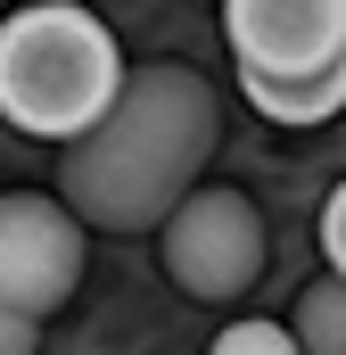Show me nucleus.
Segmentation results:
<instances>
[{
  "label": "nucleus",
  "instance_id": "1",
  "mask_svg": "<svg viewBox=\"0 0 346 355\" xmlns=\"http://www.w3.org/2000/svg\"><path fill=\"white\" fill-rule=\"evenodd\" d=\"M223 141V107L206 75L190 67H132L107 116L66 141L58 198L83 232H157L198 190L206 157Z\"/></svg>",
  "mask_w": 346,
  "mask_h": 355
},
{
  "label": "nucleus",
  "instance_id": "2",
  "mask_svg": "<svg viewBox=\"0 0 346 355\" xmlns=\"http://www.w3.org/2000/svg\"><path fill=\"white\" fill-rule=\"evenodd\" d=\"M124 50L83 0H25L0 17V116L33 141H75L124 91Z\"/></svg>",
  "mask_w": 346,
  "mask_h": 355
},
{
  "label": "nucleus",
  "instance_id": "3",
  "mask_svg": "<svg viewBox=\"0 0 346 355\" xmlns=\"http://www.w3.org/2000/svg\"><path fill=\"white\" fill-rule=\"evenodd\" d=\"M157 257H165V281L223 306L239 289H256L264 272V215L248 190H223V182H198L165 223H157Z\"/></svg>",
  "mask_w": 346,
  "mask_h": 355
},
{
  "label": "nucleus",
  "instance_id": "4",
  "mask_svg": "<svg viewBox=\"0 0 346 355\" xmlns=\"http://www.w3.org/2000/svg\"><path fill=\"white\" fill-rule=\"evenodd\" d=\"M83 223L66 215V198L50 190H0V306L25 322H50L75 281H83Z\"/></svg>",
  "mask_w": 346,
  "mask_h": 355
},
{
  "label": "nucleus",
  "instance_id": "5",
  "mask_svg": "<svg viewBox=\"0 0 346 355\" xmlns=\"http://www.w3.org/2000/svg\"><path fill=\"white\" fill-rule=\"evenodd\" d=\"M239 75H313L346 58V0H223Z\"/></svg>",
  "mask_w": 346,
  "mask_h": 355
},
{
  "label": "nucleus",
  "instance_id": "6",
  "mask_svg": "<svg viewBox=\"0 0 346 355\" xmlns=\"http://www.w3.org/2000/svg\"><path fill=\"white\" fill-rule=\"evenodd\" d=\"M248 107L272 116V124H330L346 107V58L313 67V75H239Z\"/></svg>",
  "mask_w": 346,
  "mask_h": 355
},
{
  "label": "nucleus",
  "instance_id": "7",
  "mask_svg": "<svg viewBox=\"0 0 346 355\" xmlns=\"http://www.w3.org/2000/svg\"><path fill=\"white\" fill-rule=\"evenodd\" d=\"M289 339H297V355H346V281H338V272H322V281L297 289Z\"/></svg>",
  "mask_w": 346,
  "mask_h": 355
},
{
  "label": "nucleus",
  "instance_id": "8",
  "mask_svg": "<svg viewBox=\"0 0 346 355\" xmlns=\"http://www.w3.org/2000/svg\"><path fill=\"white\" fill-rule=\"evenodd\" d=\"M206 355H297V339H289V322H256V314H239L231 331H215V347Z\"/></svg>",
  "mask_w": 346,
  "mask_h": 355
},
{
  "label": "nucleus",
  "instance_id": "9",
  "mask_svg": "<svg viewBox=\"0 0 346 355\" xmlns=\"http://www.w3.org/2000/svg\"><path fill=\"white\" fill-rule=\"evenodd\" d=\"M322 265L346 281V182L330 190V198H322Z\"/></svg>",
  "mask_w": 346,
  "mask_h": 355
},
{
  "label": "nucleus",
  "instance_id": "10",
  "mask_svg": "<svg viewBox=\"0 0 346 355\" xmlns=\"http://www.w3.org/2000/svg\"><path fill=\"white\" fill-rule=\"evenodd\" d=\"M33 347H42V322H25V314L0 306V355H33Z\"/></svg>",
  "mask_w": 346,
  "mask_h": 355
},
{
  "label": "nucleus",
  "instance_id": "11",
  "mask_svg": "<svg viewBox=\"0 0 346 355\" xmlns=\"http://www.w3.org/2000/svg\"><path fill=\"white\" fill-rule=\"evenodd\" d=\"M0 17H8V0H0Z\"/></svg>",
  "mask_w": 346,
  "mask_h": 355
}]
</instances>
